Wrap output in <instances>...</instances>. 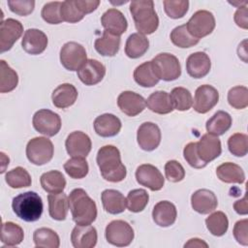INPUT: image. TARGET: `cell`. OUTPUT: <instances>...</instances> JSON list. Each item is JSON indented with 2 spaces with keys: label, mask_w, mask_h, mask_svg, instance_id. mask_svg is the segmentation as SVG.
<instances>
[{
  "label": "cell",
  "mask_w": 248,
  "mask_h": 248,
  "mask_svg": "<svg viewBox=\"0 0 248 248\" xmlns=\"http://www.w3.org/2000/svg\"><path fill=\"white\" fill-rule=\"evenodd\" d=\"M97 165L103 178L109 182H120L127 174L126 167L121 162L119 149L114 145H105L98 150Z\"/></svg>",
  "instance_id": "6da1fadb"
},
{
  "label": "cell",
  "mask_w": 248,
  "mask_h": 248,
  "mask_svg": "<svg viewBox=\"0 0 248 248\" xmlns=\"http://www.w3.org/2000/svg\"><path fill=\"white\" fill-rule=\"evenodd\" d=\"M54 153V147L50 140L45 137H36L30 140L26 145V156L29 162L36 166L48 163Z\"/></svg>",
  "instance_id": "8992f818"
},
{
  "label": "cell",
  "mask_w": 248,
  "mask_h": 248,
  "mask_svg": "<svg viewBox=\"0 0 248 248\" xmlns=\"http://www.w3.org/2000/svg\"><path fill=\"white\" fill-rule=\"evenodd\" d=\"M101 200L104 209L109 214H119L127 207L126 198L121 192L114 189H107L103 191Z\"/></svg>",
  "instance_id": "4316f807"
},
{
  "label": "cell",
  "mask_w": 248,
  "mask_h": 248,
  "mask_svg": "<svg viewBox=\"0 0 248 248\" xmlns=\"http://www.w3.org/2000/svg\"><path fill=\"white\" fill-rule=\"evenodd\" d=\"M94 47L103 56H114L120 47V37L104 30L103 36L95 40Z\"/></svg>",
  "instance_id": "1f68e13d"
},
{
  "label": "cell",
  "mask_w": 248,
  "mask_h": 248,
  "mask_svg": "<svg viewBox=\"0 0 248 248\" xmlns=\"http://www.w3.org/2000/svg\"><path fill=\"white\" fill-rule=\"evenodd\" d=\"M42 188L49 194H57L63 192L66 187V179L59 170H49L41 175L40 178Z\"/></svg>",
  "instance_id": "836d02e7"
},
{
  "label": "cell",
  "mask_w": 248,
  "mask_h": 248,
  "mask_svg": "<svg viewBox=\"0 0 248 248\" xmlns=\"http://www.w3.org/2000/svg\"><path fill=\"white\" fill-rule=\"evenodd\" d=\"M177 216L175 205L169 201H161L157 202L152 210V218L156 225L159 227H170L171 226Z\"/></svg>",
  "instance_id": "d4e9b609"
},
{
  "label": "cell",
  "mask_w": 248,
  "mask_h": 248,
  "mask_svg": "<svg viewBox=\"0 0 248 248\" xmlns=\"http://www.w3.org/2000/svg\"><path fill=\"white\" fill-rule=\"evenodd\" d=\"M61 4L62 2H59V1H53V2H48L45 4L41 12V16L43 19L49 24L61 23L63 21L60 15Z\"/></svg>",
  "instance_id": "681fc988"
},
{
  "label": "cell",
  "mask_w": 248,
  "mask_h": 248,
  "mask_svg": "<svg viewBox=\"0 0 248 248\" xmlns=\"http://www.w3.org/2000/svg\"><path fill=\"white\" fill-rule=\"evenodd\" d=\"M69 209L74 222L77 225H90L97 218V206L95 202L81 189H74L68 197Z\"/></svg>",
  "instance_id": "7a4b0ae2"
},
{
  "label": "cell",
  "mask_w": 248,
  "mask_h": 248,
  "mask_svg": "<svg viewBox=\"0 0 248 248\" xmlns=\"http://www.w3.org/2000/svg\"><path fill=\"white\" fill-rule=\"evenodd\" d=\"M106 75V67L96 59H87L78 71V78L85 85L99 83Z\"/></svg>",
  "instance_id": "d6986e66"
},
{
  "label": "cell",
  "mask_w": 248,
  "mask_h": 248,
  "mask_svg": "<svg viewBox=\"0 0 248 248\" xmlns=\"http://www.w3.org/2000/svg\"><path fill=\"white\" fill-rule=\"evenodd\" d=\"M46 35L39 29H27L21 40V46L25 52L31 55L41 54L47 46Z\"/></svg>",
  "instance_id": "ac0fdd59"
},
{
  "label": "cell",
  "mask_w": 248,
  "mask_h": 248,
  "mask_svg": "<svg viewBox=\"0 0 248 248\" xmlns=\"http://www.w3.org/2000/svg\"><path fill=\"white\" fill-rule=\"evenodd\" d=\"M170 41L172 44L181 48H187L196 46L199 43V39L193 37L187 30L186 24L179 25L172 29L170 32Z\"/></svg>",
  "instance_id": "60d3db41"
},
{
  "label": "cell",
  "mask_w": 248,
  "mask_h": 248,
  "mask_svg": "<svg viewBox=\"0 0 248 248\" xmlns=\"http://www.w3.org/2000/svg\"><path fill=\"white\" fill-rule=\"evenodd\" d=\"M217 177L225 183L241 184L245 181V173L240 166L227 162L223 163L216 169Z\"/></svg>",
  "instance_id": "f546056e"
},
{
  "label": "cell",
  "mask_w": 248,
  "mask_h": 248,
  "mask_svg": "<svg viewBox=\"0 0 248 248\" xmlns=\"http://www.w3.org/2000/svg\"><path fill=\"white\" fill-rule=\"evenodd\" d=\"M222 146L218 137L204 134L197 142V153L200 159L206 165L221 155Z\"/></svg>",
  "instance_id": "2e32d148"
},
{
  "label": "cell",
  "mask_w": 248,
  "mask_h": 248,
  "mask_svg": "<svg viewBox=\"0 0 248 248\" xmlns=\"http://www.w3.org/2000/svg\"><path fill=\"white\" fill-rule=\"evenodd\" d=\"M173 109L185 111L190 109L193 105V98L191 92L184 87H174L170 94Z\"/></svg>",
  "instance_id": "b9f144b4"
},
{
  "label": "cell",
  "mask_w": 248,
  "mask_h": 248,
  "mask_svg": "<svg viewBox=\"0 0 248 248\" xmlns=\"http://www.w3.org/2000/svg\"><path fill=\"white\" fill-rule=\"evenodd\" d=\"M153 71L159 79L171 81L181 75V66L178 58L168 52L157 54L151 60Z\"/></svg>",
  "instance_id": "5b68a950"
},
{
  "label": "cell",
  "mask_w": 248,
  "mask_h": 248,
  "mask_svg": "<svg viewBox=\"0 0 248 248\" xmlns=\"http://www.w3.org/2000/svg\"><path fill=\"white\" fill-rule=\"evenodd\" d=\"M18 83V76L5 60H0V92L13 91Z\"/></svg>",
  "instance_id": "74e56055"
},
{
  "label": "cell",
  "mask_w": 248,
  "mask_h": 248,
  "mask_svg": "<svg viewBox=\"0 0 248 248\" xmlns=\"http://www.w3.org/2000/svg\"><path fill=\"white\" fill-rule=\"evenodd\" d=\"M219 101L218 90L209 84H203L196 89L193 108L199 113H206L212 109Z\"/></svg>",
  "instance_id": "8fae6325"
},
{
  "label": "cell",
  "mask_w": 248,
  "mask_h": 248,
  "mask_svg": "<svg viewBox=\"0 0 248 248\" xmlns=\"http://www.w3.org/2000/svg\"><path fill=\"white\" fill-rule=\"evenodd\" d=\"M101 23L106 31L119 37L126 32L128 27L127 19L122 12L114 8L108 9L103 14Z\"/></svg>",
  "instance_id": "7402d4cb"
},
{
  "label": "cell",
  "mask_w": 248,
  "mask_h": 248,
  "mask_svg": "<svg viewBox=\"0 0 248 248\" xmlns=\"http://www.w3.org/2000/svg\"><path fill=\"white\" fill-rule=\"evenodd\" d=\"M97 240V231L91 225H77L71 233V242L75 248H93Z\"/></svg>",
  "instance_id": "44dd1931"
},
{
  "label": "cell",
  "mask_w": 248,
  "mask_h": 248,
  "mask_svg": "<svg viewBox=\"0 0 248 248\" xmlns=\"http://www.w3.org/2000/svg\"><path fill=\"white\" fill-rule=\"evenodd\" d=\"M248 220L243 219L239 220L234 224L232 233L235 238V240L243 245L247 246L248 245Z\"/></svg>",
  "instance_id": "db71d44e"
},
{
  "label": "cell",
  "mask_w": 248,
  "mask_h": 248,
  "mask_svg": "<svg viewBox=\"0 0 248 248\" xmlns=\"http://www.w3.org/2000/svg\"><path fill=\"white\" fill-rule=\"evenodd\" d=\"M147 108L158 114H168L173 110L170 94L166 91H155L145 100Z\"/></svg>",
  "instance_id": "f1b7e54d"
},
{
  "label": "cell",
  "mask_w": 248,
  "mask_h": 248,
  "mask_svg": "<svg viewBox=\"0 0 248 248\" xmlns=\"http://www.w3.org/2000/svg\"><path fill=\"white\" fill-rule=\"evenodd\" d=\"M65 146L70 156L86 158L91 151L92 143L88 135L81 131H75L67 137Z\"/></svg>",
  "instance_id": "9a60e30c"
},
{
  "label": "cell",
  "mask_w": 248,
  "mask_h": 248,
  "mask_svg": "<svg viewBox=\"0 0 248 248\" xmlns=\"http://www.w3.org/2000/svg\"><path fill=\"white\" fill-rule=\"evenodd\" d=\"M228 102L235 109H243L248 106V88L243 85L232 87L228 92Z\"/></svg>",
  "instance_id": "f6af8a7d"
},
{
  "label": "cell",
  "mask_w": 248,
  "mask_h": 248,
  "mask_svg": "<svg viewBox=\"0 0 248 248\" xmlns=\"http://www.w3.org/2000/svg\"><path fill=\"white\" fill-rule=\"evenodd\" d=\"M232 122V116L228 112L218 110L206 121L205 128L208 134L218 137L224 135L231 128Z\"/></svg>",
  "instance_id": "4dcf8cb0"
},
{
  "label": "cell",
  "mask_w": 248,
  "mask_h": 248,
  "mask_svg": "<svg viewBox=\"0 0 248 248\" xmlns=\"http://www.w3.org/2000/svg\"><path fill=\"white\" fill-rule=\"evenodd\" d=\"M233 208L236 213L239 215H246L248 213V204H247V196L245 195L242 199L236 201L233 203Z\"/></svg>",
  "instance_id": "6f0895ef"
},
{
  "label": "cell",
  "mask_w": 248,
  "mask_h": 248,
  "mask_svg": "<svg viewBox=\"0 0 248 248\" xmlns=\"http://www.w3.org/2000/svg\"><path fill=\"white\" fill-rule=\"evenodd\" d=\"M137 140L142 150L152 151L161 142V130L153 122H143L138 129Z\"/></svg>",
  "instance_id": "5bb4252c"
},
{
  "label": "cell",
  "mask_w": 248,
  "mask_h": 248,
  "mask_svg": "<svg viewBox=\"0 0 248 248\" xmlns=\"http://www.w3.org/2000/svg\"><path fill=\"white\" fill-rule=\"evenodd\" d=\"M163 4L167 16L173 19L183 17L189 9L187 0H165Z\"/></svg>",
  "instance_id": "7dc6e473"
},
{
  "label": "cell",
  "mask_w": 248,
  "mask_h": 248,
  "mask_svg": "<svg viewBox=\"0 0 248 248\" xmlns=\"http://www.w3.org/2000/svg\"><path fill=\"white\" fill-rule=\"evenodd\" d=\"M215 25L216 23L213 14L206 10L197 11L186 23L188 32L199 40L211 34Z\"/></svg>",
  "instance_id": "9c48e42d"
},
{
  "label": "cell",
  "mask_w": 248,
  "mask_h": 248,
  "mask_svg": "<svg viewBox=\"0 0 248 248\" xmlns=\"http://www.w3.org/2000/svg\"><path fill=\"white\" fill-rule=\"evenodd\" d=\"M105 236L108 243L117 247H125L132 243L135 233L129 223L123 220H113L106 227Z\"/></svg>",
  "instance_id": "52a82bcc"
},
{
  "label": "cell",
  "mask_w": 248,
  "mask_h": 248,
  "mask_svg": "<svg viewBox=\"0 0 248 248\" xmlns=\"http://www.w3.org/2000/svg\"><path fill=\"white\" fill-rule=\"evenodd\" d=\"M149 47L148 39L140 33L131 34L125 44V53L132 59L141 57Z\"/></svg>",
  "instance_id": "d6a6232c"
},
{
  "label": "cell",
  "mask_w": 248,
  "mask_h": 248,
  "mask_svg": "<svg viewBox=\"0 0 248 248\" xmlns=\"http://www.w3.org/2000/svg\"><path fill=\"white\" fill-rule=\"evenodd\" d=\"M234 22L236 23L237 26H239L242 29H247L248 28V9H247V4L238 7L236 12L234 13L233 16Z\"/></svg>",
  "instance_id": "11a10c76"
},
{
  "label": "cell",
  "mask_w": 248,
  "mask_h": 248,
  "mask_svg": "<svg viewBox=\"0 0 248 248\" xmlns=\"http://www.w3.org/2000/svg\"><path fill=\"white\" fill-rule=\"evenodd\" d=\"M75 3L83 15L92 13L100 5L99 0H75Z\"/></svg>",
  "instance_id": "9f6ffc18"
},
{
  "label": "cell",
  "mask_w": 248,
  "mask_h": 248,
  "mask_svg": "<svg viewBox=\"0 0 248 248\" xmlns=\"http://www.w3.org/2000/svg\"><path fill=\"white\" fill-rule=\"evenodd\" d=\"M120 119L111 113H104L95 118L93 127L97 135L103 138L116 136L121 129Z\"/></svg>",
  "instance_id": "cb8c5ba5"
},
{
  "label": "cell",
  "mask_w": 248,
  "mask_h": 248,
  "mask_svg": "<svg viewBox=\"0 0 248 248\" xmlns=\"http://www.w3.org/2000/svg\"><path fill=\"white\" fill-rule=\"evenodd\" d=\"M66 173L74 179H81L88 173L89 167L85 158L73 157L64 164Z\"/></svg>",
  "instance_id": "7bdbcfd3"
},
{
  "label": "cell",
  "mask_w": 248,
  "mask_h": 248,
  "mask_svg": "<svg viewBox=\"0 0 248 248\" xmlns=\"http://www.w3.org/2000/svg\"><path fill=\"white\" fill-rule=\"evenodd\" d=\"M149 201L148 193L144 189H134L130 191L126 198L127 207L131 212H140L147 205Z\"/></svg>",
  "instance_id": "ee69618b"
},
{
  "label": "cell",
  "mask_w": 248,
  "mask_h": 248,
  "mask_svg": "<svg viewBox=\"0 0 248 248\" xmlns=\"http://www.w3.org/2000/svg\"><path fill=\"white\" fill-rule=\"evenodd\" d=\"M33 240L37 248H58L60 246L59 235L49 228L37 229L33 233Z\"/></svg>",
  "instance_id": "d590c367"
},
{
  "label": "cell",
  "mask_w": 248,
  "mask_h": 248,
  "mask_svg": "<svg viewBox=\"0 0 248 248\" xmlns=\"http://www.w3.org/2000/svg\"><path fill=\"white\" fill-rule=\"evenodd\" d=\"M130 13L135 21L136 29L142 35L154 33L159 26V17L151 0H139L130 3Z\"/></svg>",
  "instance_id": "3957f363"
},
{
  "label": "cell",
  "mask_w": 248,
  "mask_h": 248,
  "mask_svg": "<svg viewBox=\"0 0 248 248\" xmlns=\"http://www.w3.org/2000/svg\"><path fill=\"white\" fill-rule=\"evenodd\" d=\"M136 179L140 185L151 191L161 190L165 183V178L161 171L150 164H142L137 168Z\"/></svg>",
  "instance_id": "7c38bea8"
},
{
  "label": "cell",
  "mask_w": 248,
  "mask_h": 248,
  "mask_svg": "<svg viewBox=\"0 0 248 248\" xmlns=\"http://www.w3.org/2000/svg\"><path fill=\"white\" fill-rule=\"evenodd\" d=\"M47 201L49 216L57 221L65 220L69 209V201L67 195L63 192L49 194L47 196Z\"/></svg>",
  "instance_id": "83f0119b"
},
{
  "label": "cell",
  "mask_w": 248,
  "mask_h": 248,
  "mask_svg": "<svg viewBox=\"0 0 248 248\" xmlns=\"http://www.w3.org/2000/svg\"><path fill=\"white\" fill-rule=\"evenodd\" d=\"M24 232L20 226L14 222H4L1 227V242L7 246H16L23 240Z\"/></svg>",
  "instance_id": "e575fe53"
},
{
  "label": "cell",
  "mask_w": 248,
  "mask_h": 248,
  "mask_svg": "<svg viewBox=\"0 0 248 248\" xmlns=\"http://www.w3.org/2000/svg\"><path fill=\"white\" fill-rule=\"evenodd\" d=\"M135 81L142 87H152L159 82V78L156 77L151 61L144 62L139 65L134 71Z\"/></svg>",
  "instance_id": "8d00e7d4"
},
{
  "label": "cell",
  "mask_w": 248,
  "mask_h": 248,
  "mask_svg": "<svg viewBox=\"0 0 248 248\" xmlns=\"http://www.w3.org/2000/svg\"><path fill=\"white\" fill-rule=\"evenodd\" d=\"M205 225L211 234L222 236L228 231L229 220L224 212L215 211L205 219Z\"/></svg>",
  "instance_id": "f35d334b"
},
{
  "label": "cell",
  "mask_w": 248,
  "mask_h": 248,
  "mask_svg": "<svg viewBox=\"0 0 248 248\" xmlns=\"http://www.w3.org/2000/svg\"><path fill=\"white\" fill-rule=\"evenodd\" d=\"M7 184L14 189L29 187L32 183L29 172L22 167H16L9 170L5 175Z\"/></svg>",
  "instance_id": "ab89813d"
},
{
  "label": "cell",
  "mask_w": 248,
  "mask_h": 248,
  "mask_svg": "<svg viewBox=\"0 0 248 248\" xmlns=\"http://www.w3.org/2000/svg\"><path fill=\"white\" fill-rule=\"evenodd\" d=\"M191 205L196 212L208 214L217 208L218 200L212 191L208 189H199L191 196Z\"/></svg>",
  "instance_id": "ffe728a7"
},
{
  "label": "cell",
  "mask_w": 248,
  "mask_h": 248,
  "mask_svg": "<svg viewBox=\"0 0 248 248\" xmlns=\"http://www.w3.org/2000/svg\"><path fill=\"white\" fill-rule=\"evenodd\" d=\"M184 247H198V248H201V247H208L207 243L204 242L202 239H200V238H191L188 240V242H186L184 244Z\"/></svg>",
  "instance_id": "680465c9"
},
{
  "label": "cell",
  "mask_w": 248,
  "mask_h": 248,
  "mask_svg": "<svg viewBox=\"0 0 248 248\" xmlns=\"http://www.w3.org/2000/svg\"><path fill=\"white\" fill-rule=\"evenodd\" d=\"M248 137L246 134L235 133L228 140L230 152L236 157H244L248 152Z\"/></svg>",
  "instance_id": "bcb514c9"
},
{
  "label": "cell",
  "mask_w": 248,
  "mask_h": 248,
  "mask_svg": "<svg viewBox=\"0 0 248 248\" xmlns=\"http://www.w3.org/2000/svg\"><path fill=\"white\" fill-rule=\"evenodd\" d=\"M85 48L77 42H68L60 49V62L68 71H78L86 62Z\"/></svg>",
  "instance_id": "ba28073f"
},
{
  "label": "cell",
  "mask_w": 248,
  "mask_h": 248,
  "mask_svg": "<svg viewBox=\"0 0 248 248\" xmlns=\"http://www.w3.org/2000/svg\"><path fill=\"white\" fill-rule=\"evenodd\" d=\"M12 208L19 219L25 222H35L41 218L44 204L39 194L28 191L13 199Z\"/></svg>",
  "instance_id": "277c9868"
},
{
  "label": "cell",
  "mask_w": 248,
  "mask_h": 248,
  "mask_svg": "<svg viewBox=\"0 0 248 248\" xmlns=\"http://www.w3.org/2000/svg\"><path fill=\"white\" fill-rule=\"evenodd\" d=\"M23 33L20 21L14 18L1 20L0 24V51L5 52L12 48L14 44Z\"/></svg>",
  "instance_id": "4fadbf2b"
},
{
  "label": "cell",
  "mask_w": 248,
  "mask_h": 248,
  "mask_svg": "<svg viewBox=\"0 0 248 248\" xmlns=\"http://www.w3.org/2000/svg\"><path fill=\"white\" fill-rule=\"evenodd\" d=\"M166 178L170 182H179L185 177V170L176 160H170L165 165Z\"/></svg>",
  "instance_id": "f907efd6"
},
{
  "label": "cell",
  "mask_w": 248,
  "mask_h": 248,
  "mask_svg": "<svg viewBox=\"0 0 248 248\" xmlns=\"http://www.w3.org/2000/svg\"><path fill=\"white\" fill-rule=\"evenodd\" d=\"M7 3L14 14L21 16L30 15L35 7V1L31 0H8Z\"/></svg>",
  "instance_id": "f5cc1de1"
},
{
  "label": "cell",
  "mask_w": 248,
  "mask_h": 248,
  "mask_svg": "<svg viewBox=\"0 0 248 248\" xmlns=\"http://www.w3.org/2000/svg\"><path fill=\"white\" fill-rule=\"evenodd\" d=\"M211 68L209 56L202 51H197L190 54L186 60V71L194 78L205 77Z\"/></svg>",
  "instance_id": "603a6c76"
},
{
  "label": "cell",
  "mask_w": 248,
  "mask_h": 248,
  "mask_svg": "<svg viewBox=\"0 0 248 248\" xmlns=\"http://www.w3.org/2000/svg\"><path fill=\"white\" fill-rule=\"evenodd\" d=\"M60 15L63 21L69 23H76L78 21H80L85 16L77 7L75 0L63 1L61 4Z\"/></svg>",
  "instance_id": "c3c4849f"
},
{
  "label": "cell",
  "mask_w": 248,
  "mask_h": 248,
  "mask_svg": "<svg viewBox=\"0 0 248 248\" xmlns=\"http://www.w3.org/2000/svg\"><path fill=\"white\" fill-rule=\"evenodd\" d=\"M183 156L186 162L195 169H202L206 166L205 163H203L197 153V142H189L185 145L183 150Z\"/></svg>",
  "instance_id": "816d5d0a"
},
{
  "label": "cell",
  "mask_w": 248,
  "mask_h": 248,
  "mask_svg": "<svg viewBox=\"0 0 248 248\" xmlns=\"http://www.w3.org/2000/svg\"><path fill=\"white\" fill-rule=\"evenodd\" d=\"M32 124L37 132L46 137L55 136L60 131L62 125L59 114L46 108H43L35 112Z\"/></svg>",
  "instance_id": "30bf717a"
},
{
  "label": "cell",
  "mask_w": 248,
  "mask_h": 248,
  "mask_svg": "<svg viewBox=\"0 0 248 248\" xmlns=\"http://www.w3.org/2000/svg\"><path fill=\"white\" fill-rule=\"evenodd\" d=\"M53 105L58 108H66L75 104L78 99V90L71 83L58 85L51 94Z\"/></svg>",
  "instance_id": "484cf974"
},
{
  "label": "cell",
  "mask_w": 248,
  "mask_h": 248,
  "mask_svg": "<svg viewBox=\"0 0 248 248\" xmlns=\"http://www.w3.org/2000/svg\"><path fill=\"white\" fill-rule=\"evenodd\" d=\"M117 106L124 114L133 117L143 111L146 103L141 95L133 91H123L117 97Z\"/></svg>",
  "instance_id": "e0dca14e"
}]
</instances>
